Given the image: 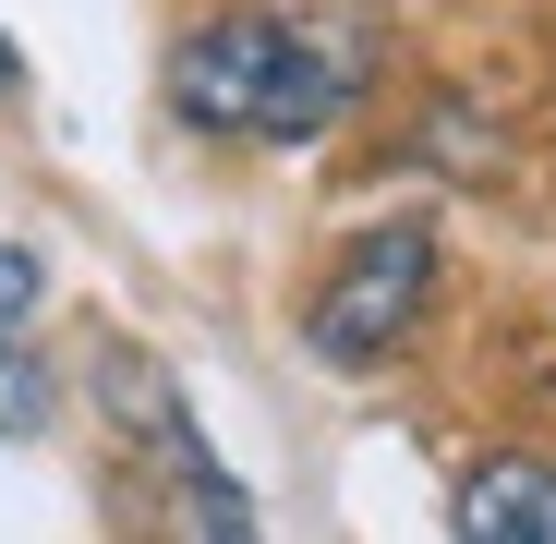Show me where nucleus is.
Returning a JSON list of instances; mask_svg holds the SVG:
<instances>
[{
	"label": "nucleus",
	"mask_w": 556,
	"mask_h": 544,
	"mask_svg": "<svg viewBox=\"0 0 556 544\" xmlns=\"http://www.w3.org/2000/svg\"><path fill=\"white\" fill-rule=\"evenodd\" d=\"M363 37L351 13H218L169 49V110L194 134H266V146H303L363 98Z\"/></svg>",
	"instance_id": "nucleus-1"
},
{
	"label": "nucleus",
	"mask_w": 556,
	"mask_h": 544,
	"mask_svg": "<svg viewBox=\"0 0 556 544\" xmlns=\"http://www.w3.org/2000/svg\"><path fill=\"white\" fill-rule=\"evenodd\" d=\"M424 291H435V230L424 218H388V230H363L351 254H339V279L315 291V315H303V351L315 363H388L400 351V327L424 315Z\"/></svg>",
	"instance_id": "nucleus-2"
},
{
	"label": "nucleus",
	"mask_w": 556,
	"mask_h": 544,
	"mask_svg": "<svg viewBox=\"0 0 556 544\" xmlns=\"http://www.w3.org/2000/svg\"><path fill=\"white\" fill-rule=\"evenodd\" d=\"M459 544H556V460H484L459 484Z\"/></svg>",
	"instance_id": "nucleus-3"
},
{
	"label": "nucleus",
	"mask_w": 556,
	"mask_h": 544,
	"mask_svg": "<svg viewBox=\"0 0 556 544\" xmlns=\"http://www.w3.org/2000/svg\"><path fill=\"white\" fill-rule=\"evenodd\" d=\"M49 423V363L25 339H0V435H37Z\"/></svg>",
	"instance_id": "nucleus-4"
},
{
	"label": "nucleus",
	"mask_w": 556,
	"mask_h": 544,
	"mask_svg": "<svg viewBox=\"0 0 556 544\" xmlns=\"http://www.w3.org/2000/svg\"><path fill=\"white\" fill-rule=\"evenodd\" d=\"M37 291H49V266H37L25 242H0V339H13V327L37 315Z\"/></svg>",
	"instance_id": "nucleus-5"
},
{
	"label": "nucleus",
	"mask_w": 556,
	"mask_h": 544,
	"mask_svg": "<svg viewBox=\"0 0 556 544\" xmlns=\"http://www.w3.org/2000/svg\"><path fill=\"white\" fill-rule=\"evenodd\" d=\"M0 98H25V61H13V37H0Z\"/></svg>",
	"instance_id": "nucleus-6"
}]
</instances>
